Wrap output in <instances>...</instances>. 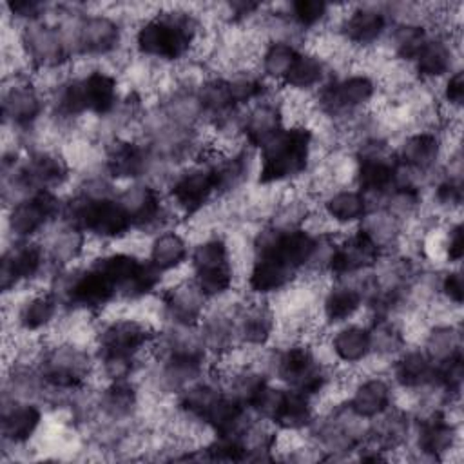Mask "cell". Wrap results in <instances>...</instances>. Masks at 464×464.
Masks as SVG:
<instances>
[{"label": "cell", "instance_id": "6da1fadb", "mask_svg": "<svg viewBox=\"0 0 464 464\" xmlns=\"http://www.w3.org/2000/svg\"><path fill=\"white\" fill-rule=\"evenodd\" d=\"M199 16L185 7H165L145 16L134 31V51L158 63L185 60L199 42Z\"/></svg>", "mask_w": 464, "mask_h": 464}, {"label": "cell", "instance_id": "7a4b0ae2", "mask_svg": "<svg viewBox=\"0 0 464 464\" xmlns=\"http://www.w3.org/2000/svg\"><path fill=\"white\" fill-rule=\"evenodd\" d=\"M121 100L116 74L92 67L78 76H67L51 92L49 109L60 125H72L91 114L105 120Z\"/></svg>", "mask_w": 464, "mask_h": 464}, {"label": "cell", "instance_id": "3957f363", "mask_svg": "<svg viewBox=\"0 0 464 464\" xmlns=\"http://www.w3.org/2000/svg\"><path fill=\"white\" fill-rule=\"evenodd\" d=\"M314 143L315 132L306 123L285 125L256 150V183L270 188L303 178L312 167Z\"/></svg>", "mask_w": 464, "mask_h": 464}, {"label": "cell", "instance_id": "277c9868", "mask_svg": "<svg viewBox=\"0 0 464 464\" xmlns=\"http://www.w3.org/2000/svg\"><path fill=\"white\" fill-rule=\"evenodd\" d=\"M263 370L279 384L297 390L312 399L326 392L334 381L332 368L323 362L317 352L304 341H290L266 355Z\"/></svg>", "mask_w": 464, "mask_h": 464}, {"label": "cell", "instance_id": "5b68a950", "mask_svg": "<svg viewBox=\"0 0 464 464\" xmlns=\"http://www.w3.org/2000/svg\"><path fill=\"white\" fill-rule=\"evenodd\" d=\"M71 49L72 58H107L123 44V25L109 13L63 11L54 20Z\"/></svg>", "mask_w": 464, "mask_h": 464}, {"label": "cell", "instance_id": "8992f818", "mask_svg": "<svg viewBox=\"0 0 464 464\" xmlns=\"http://www.w3.org/2000/svg\"><path fill=\"white\" fill-rule=\"evenodd\" d=\"M36 368L45 386V401L49 393H72L85 388L96 372V355L83 344L65 339L44 346Z\"/></svg>", "mask_w": 464, "mask_h": 464}, {"label": "cell", "instance_id": "52a82bcc", "mask_svg": "<svg viewBox=\"0 0 464 464\" xmlns=\"http://www.w3.org/2000/svg\"><path fill=\"white\" fill-rule=\"evenodd\" d=\"M370 420L359 417L348 401L335 402L324 413L315 415L306 430L310 442L317 446L323 460L348 459L355 455L359 446L366 442Z\"/></svg>", "mask_w": 464, "mask_h": 464}, {"label": "cell", "instance_id": "ba28073f", "mask_svg": "<svg viewBox=\"0 0 464 464\" xmlns=\"http://www.w3.org/2000/svg\"><path fill=\"white\" fill-rule=\"evenodd\" d=\"M60 221L83 230L100 241H120L134 228L116 196L89 198L80 192L63 198Z\"/></svg>", "mask_w": 464, "mask_h": 464}, {"label": "cell", "instance_id": "9c48e42d", "mask_svg": "<svg viewBox=\"0 0 464 464\" xmlns=\"http://www.w3.org/2000/svg\"><path fill=\"white\" fill-rule=\"evenodd\" d=\"M216 156V150L203 147L190 167L178 170L170 178L167 183V199L174 208V214L183 218L198 216L219 198L214 169Z\"/></svg>", "mask_w": 464, "mask_h": 464}, {"label": "cell", "instance_id": "30bf717a", "mask_svg": "<svg viewBox=\"0 0 464 464\" xmlns=\"http://www.w3.org/2000/svg\"><path fill=\"white\" fill-rule=\"evenodd\" d=\"M377 80L370 72L330 76L315 91L317 111L332 120L346 121L362 114L377 96Z\"/></svg>", "mask_w": 464, "mask_h": 464}, {"label": "cell", "instance_id": "8fae6325", "mask_svg": "<svg viewBox=\"0 0 464 464\" xmlns=\"http://www.w3.org/2000/svg\"><path fill=\"white\" fill-rule=\"evenodd\" d=\"M192 279L203 290V294L212 301L225 297L234 286V261L228 241L212 234L190 246L188 256Z\"/></svg>", "mask_w": 464, "mask_h": 464}, {"label": "cell", "instance_id": "7c38bea8", "mask_svg": "<svg viewBox=\"0 0 464 464\" xmlns=\"http://www.w3.org/2000/svg\"><path fill=\"white\" fill-rule=\"evenodd\" d=\"M18 45L36 72H58L74 60L60 25L49 18L20 25Z\"/></svg>", "mask_w": 464, "mask_h": 464}, {"label": "cell", "instance_id": "4fadbf2b", "mask_svg": "<svg viewBox=\"0 0 464 464\" xmlns=\"http://www.w3.org/2000/svg\"><path fill=\"white\" fill-rule=\"evenodd\" d=\"M63 198L56 190H38L5 207V230L11 241L38 239L62 218Z\"/></svg>", "mask_w": 464, "mask_h": 464}, {"label": "cell", "instance_id": "5bb4252c", "mask_svg": "<svg viewBox=\"0 0 464 464\" xmlns=\"http://www.w3.org/2000/svg\"><path fill=\"white\" fill-rule=\"evenodd\" d=\"M116 198L127 212L134 230L154 236L160 230L169 228L174 208L165 201L158 185L145 179L130 181L116 192Z\"/></svg>", "mask_w": 464, "mask_h": 464}, {"label": "cell", "instance_id": "9a60e30c", "mask_svg": "<svg viewBox=\"0 0 464 464\" xmlns=\"http://www.w3.org/2000/svg\"><path fill=\"white\" fill-rule=\"evenodd\" d=\"M2 121L18 134L33 132L47 109L42 89L25 74L14 72L4 80Z\"/></svg>", "mask_w": 464, "mask_h": 464}, {"label": "cell", "instance_id": "2e32d148", "mask_svg": "<svg viewBox=\"0 0 464 464\" xmlns=\"http://www.w3.org/2000/svg\"><path fill=\"white\" fill-rule=\"evenodd\" d=\"M103 169L114 181H150L154 183L156 172L165 169L141 140H130L127 136H116L105 141L103 147Z\"/></svg>", "mask_w": 464, "mask_h": 464}, {"label": "cell", "instance_id": "e0dca14e", "mask_svg": "<svg viewBox=\"0 0 464 464\" xmlns=\"http://www.w3.org/2000/svg\"><path fill=\"white\" fill-rule=\"evenodd\" d=\"M156 330L136 317H114L96 330L94 355L96 357H129L140 359L141 352L152 348Z\"/></svg>", "mask_w": 464, "mask_h": 464}, {"label": "cell", "instance_id": "ac0fdd59", "mask_svg": "<svg viewBox=\"0 0 464 464\" xmlns=\"http://www.w3.org/2000/svg\"><path fill=\"white\" fill-rule=\"evenodd\" d=\"M413 451L420 460H444L451 451L459 448L460 428L451 419L450 410H433L420 417H413Z\"/></svg>", "mask_w": 464, "mask_h": 464}, {"label": "cell", "instance_id": "d6986e66", "mask_svg": "<svg viewBox=\"0 0 464 464\" xmlns=\"http://www.w3.org/2000/svg\"><path fill=\"white\" fill-rule=\"evenodd\" d=\"M395 160L420 185L440 169L444 140L435 129H419L406 134L393 149Z\"/></svg>", "mask_w": 464, "mask_h": 464}, {"label": "cell", "instance_id": "ffe728a7", "mask_svg": "<svg viewBox=\"0 0 464 464\" xmlns=\"http://www.w3.org/2000/svg\"><path fill=\"white\" fill-rule=\"evenodd\" d=\"M49 268L45 250L38 239L11 241L0 259V290L4 295L24 283L38 279Z\"/></svg>", "mask_w": 464, "mask_h": 464}, {"label": "cell", "instance_id": "44dd1931", "mask_svg": "<svg viewBox=\"0 0 464 464\" xmlns=\"http://www.w3.org/2000/svg\"><path fill=\"white\" fill-rule=\"evenodd\" d=\"M390 25L382 4H357L341 16L337 34L353 49L368 51L384 40Z\"/></svg>", "mask_w": 464, "mask_h": 464}, {"label": "cell", "instance_id": "7402d4cb", "mask_svg": "<svg viewBox=\"0 0 464 464\" xmlns=\"http://www.w3.org/2000/svg\"><path fill=\"white\" fill-rule=\"evenodd\" d=\"M210 357L205 353H165L156 355L150 382L161 395L176 397L183 388L208 372Z\"/></svg>", "mask_w": 464, "mask_h": 464}, {"label": "cell", "instance_id": "603a6c76", "mask_svg": "<svg viewBox=\"0 0 464 464\" xmlns=\"http://www.w3.org/2000/svg\"><path fill=\"white\" fill-rule=\"evenodd\" d=\"M239 346L265 348L277 332V312L265 297H252L232 306Z\"/></svg>", "mask_w": 464, "mask_h": 464}, {"label": "cell", "instance_id": "cb8c5ba5", "mask_svg": "<svg viewBox=\"0 0 464 464\" xmlns=\"http://www.w3.org/2000/svg\"><path fill=\"white\" fill-rule=\"evenodd\" d=\"M158 299H160L161 315L165 323L188 324V326L199 324L210 303V299L203 294V290L196 285L192 277L181 279L163 288Z\"/></svg>", "mask_w": 464, "mask_h": 464}, {"label": "cell", "instance_id": "d4e9b609", "mask_svg": "<svg viewBox=\"0 0 464 464\" xmlns=\"http://www.w3.org/2000/svg\"><path fill=\"white\" fill-rule=\"evenodd\" d=\"M382 256L384 254L368 239V236L359 227H355L353 232L337 237L328 276L335 279L373 270Z\"/></svg>", "mask_w": 464, "mask_h": 464}, {"label": "cell", "instance_id": "484cf974", "mask_svg": "<svg viewBox=\"0 0 464 464\" xmlns=\"http://www.w3.org/2000/svg\"><path fill=\"white\" fill-rule=\"evenodd\" d=\"M286 125L285 105L272 92L259 102L245 107L239 116V132L246 147L257 150L268 138Z\"/></svg>", "mask_w": 464, "mask_h": 464}, {"label": "cell", "instance_id": "4316f807", "mask_svg": "<svg viewBox=\"0 0 464 464\" xmlns=\"http://www.w3.org/2000/svg\"><path fill=\"white\" fill-rule=\"evenodd\" d=\"M44 424V408L36 401H2L0 433L2 444L11 448L27 446Z\"/></svg>", "mask_w": 464, "mask_h": 464}, {"label": "cell", "instance_id": "83f0119b", "mask_svg": "<svg viewBox=\"0 0 464 464\" xmlns=\"http://www.w3.org/2000/svg\"><path fill=\"white\" fill-rule=\"evenodd\" d=\"M410 65L413 76L422 83L444 80L459 67L451 36L446 33H431Z\"/></svg>", "mask_w": 464, "mask_h": 464}, {"label": "cell", "instance_id": "f1b7e54d", "mask_svg": "<svg viewBox=\"0 0 464 464\" xmlns=\"http://www.w3.org/2000/svg\"><path fill=\"white\" fill-rule=\"evenodd\" d=\"M390 381L406 392H424L435 384V362L422 348H404L390 361Z\"/></svg>", "mask_w": 464, "mask_h": 464}, {"label": "cell", "instance_id": "f546056e", "mask_svg": "<svg viewBox=\"0 0 464 464\" xmlns=\"http://www.w3.org/2000/svg\"><path fill=\"white\" fill-rule=\"evenodd\" d=\"M89 236L63 221H56L47 232L42 241L49 268L53 272L71 268L74 261H78L87 246Z\"/></svg>", "mask_w": 464, "mask_h": 464}, {"label": "cell", "instance_id": "4dcf8cb0", "mask_svg": "<svg viewBox=\"0 0 464 464\" xmlns=\"http://www.w3.org/2000/svg\"><path fill=\"white\" fill-rule=\"evenodd\" d=\"M299 276L276 257L254 256L246 274V288L252 297H272L288 290Z\"/></svg>", "mask_w": 464, "mask_h": 464}, {"label": "cell", "instance_id": "1f68e13d", "mask_svg": "<svg viewBox=\"0 0 464 464\" xmlns=\"http://www.w3.org/2000/svg\"><path fill=\"white\" fill-rule=\"evenodd\" d=\"M198 330L210 359L221 361L239 346L232 308H208L199 321Z\"/></svg>", "mask_w": 464, "mask_h": 464}, {"label": "cell", "instance_id": "d6a6232c", "mask_svg": "<svg viewBox=\"0 0 464 464\" xmlns=\"http://www.w3.org/2000/svg\"><path fill=\"white\" fill-rule=\"evenodd\" d=\"M413 413L410 410H404L401 406H392L379 417L370 420V430H368V439L386 450L388 453L401 451L404 450L413 433Z\"/></svg>", "mask_w": 464, "mask_h": 464}, {"label": "cell", "instance_id": "836d02e7", "mask_svg": "<svg viewBox=\"0 0 464 464\" xmlns=\"http://www.w3.org/2000/svg\"><path fill=\"white\" fill-rule=\"evenodd\" d=\"M140 408V390L132 379L109 381L96 393V411L102 419L114 424L132 420Z\"/></svg>", "mask_w": 464, "mask_h": 464}, {"label": "cell", "instance_id": "e575fe53", "mask_svg": "<svg viewBox=\"0 0 464 464\" xmlns=\"http://www.w3.org/2000/svg\"><path fill=\"white\" fill-rule=\"evenodd\" d=\"M395 386L384 375H370L352 386L346 399L350 408L362 419L372 420L392 408L395 402Z\"/></svg>", "mask_w": 464, "mask_h": 464}, {"label": "cell", "instance_id": "d590c367", "mask_svg": "<svg viewBox=\"0 0 464 464\" xmlns=\"http://www.w3.org/2000/svg\"><path fill=\"white\" fill-rule=\"evenodd\" d=\"M60 312L63 308L53 290H36L18 303L14 323L25 334H40L56 323Z\"/></svg>", "mask_w": 464, "mask_h": 464}, {"label": "cell", "instance_id": "8d00e7d4", "mask_svg": "<svg viewBox=\"0 0 464 464\" xmlns=\"http://www.w3.org/2000/svg\"><path fill=\"white\" fill-rule=\"evenodd\" d=\"M323 216L337 227L359 225L370 210V203L355 187L328 190L321 201Z\"/></svg>", "mask_w": 464, "mask_h": 464}, {"label": "cell", "instance_id": "74e56055", "mask_svg": "<svg viewBox=\"0 0 464 464\" xmlns=\"http://www.w3.org/2000/svg\"><path fill=\"white\" fill-rule=\"evenodd\" d=\"M330 352L344 366H357L372 355L366 324L343 323L330 335Z\"/></svg>", "mask_w": 464, "mask_h": 464}, {"label": "cell", "instance_id": "f35d334b", "mask_svg": "<svg viewBox=\"0 0 464 464\" xmlns=\"http://www.w3.org/2000/svg\"><path fill=\"white\" fill-rule=\"evenodd\" d=\"M404 225L406 223H402L386 208L372 207L357 227L386 256L399 252L404 239Z\"/></svg>", "mask_w": 464, "mask_h": 464}, {"label": "cell", "instance_id": "ab89813d", "mask_svg": "<svg viewBox=\"0 0 464 464\" xmlns=\"http://www.w3.org/2000/svg\"><path fill=\"white\" fill-rule=\"evenodd\" d=\"M328 62L315 51L301 49L295 62L292 63L288 74L283 80V87L290 89L292 92H312L317 91L328 78H330Z\"/></svg>", "mask_w": 464, "mask_h": 464}, {"label": "cell", "instance_id": "60d3db41", "mask_svg": "<svg viewBox=\"0 0 464 464\" xmlns=\"http://www.w3.org/2000/svg\"><path fill=\"white\" fill-rule=\"evenodd\" d=\"M190 245L187 237L176 228H165L152 236L149 243L147 259L161 272L169 274L178 270L188 261Z\"/></svg>", "mask_w": 464, "mask_h": 464}, {"label": "cell", "instance_id": "b9f144b4", "mask_svg": "<svg viewBox=\"0 0 464 464\" xmlns=\"http://www.w3.org/2000/svg\"><path fill=\"white\" fill-rule=\"evenodd\" d=\"M196 94L205 112V121L210 125L221 118H227L237 111L234 94L227 76H207L196 83Z\"/></svg>", "mask_w": 464, "mask_h": 464}, {"label": "cell", "instance_id": "7bdbcfd3", "mask_svg": "<svg viewBox=\"0 0 464 464\" xmlns=\"http://www.w3.org/2000/svg\"><path fill=\"white\" fill-rule=\"evenodd\" d=\"M315 415L317 413H315L312 397L285 386V393L272 424L279 431L301 433L312 426Z\"/></svg>", "mask_w": 464, "mask_h": 464}, {"label": "cell", "instance_id": "ee69618b", "mask_svg": "<svg viewBox=\"0 0 464 464\" xmlns=\"http://www.w3.org/2000/svg\"><path fill=\"white\" fill-rule=\"evenodd\" d=\"M366 326L372 355L377 359L392 361L408 348V335L395 317H373Z\"/></svg>", "mask_w": 464, "mask_h": 464}, {"label": "cell", "instance_id": "f6af8a7d", "mask_svg": "<svg viewBox=\"0 0 464 464\" xmlns=\"http://www.w3.org/2000/svg\"><path fill=\"white\" fill-rule=\"evenodd\" d=\"M430 34L431 33L426 24L395 22L390 25V29L384 36V42L395 60L411 63Z\"/></svg>", "mask_w": 464, "mask_h": 464}, {"label": "cell", "instance_id": "bcb514c9", "mask_svg": "<svg viewBox=\"0 0 464 464\" xmlns=\"http://www.w3.org/2000/svg\"><path fill=\"white\" fill-rule=\"evenodd\" d=\"M424 203V190L411 176H404L375 207H382L402 223L417 218Z\"/></svg>", "mask_w": 464, "mask_h": 464}, {"label": "cell", "instance_id": "7dc6e473", "mask_svg": "<svg viewBox=\"0 0 464 464\" xmlns=\"http://www.w3.org/2000/svg\"><path fill=\"white\" fill-rule=\"evenodd\" d=\"M422 352L437 364L457 353H462V328L459 323L431 324L420 344Z\"/></svg>", "mask_w": 464, "mask_h": 464}, {"label": "cell", "instance_id": "c3c4849f", "mask_svg": "<svg viewBox=\"0 0 464 464\" xmlns=\"http://www.w3.org/2000/svg\"><path fill=\"white\" fill-rule=\"evenodd\" d=\"M301 47L285 40H268L259 54V74L270 83H283Z\"/></svg>", "mask_w": 464, "mask_h": 464}, {"label": "cell", "instance_id": "681fc988", "mask_svg": "<svg viewBox=\"0 0 464 464\" xmlns=\"http://www.w3.org/2000/svg\"><path fill=\"white\" fill-rule=\"evenodd\" d=\"M304 36L323 27L332 16V5L323 0H294L279 9Z\"/></svg>", "mask_w": 464, "mask_h": 464}, {"label": "cell", "instance_id": "f907efd6", "mask_svg": "<svg viewBox=\"0 0 464 464\" xmlns=\"http://www.w3.org/2000/svg\"><path fill=\"white\" fill-rule=\"evenodd\" d=\"M227 78H228L230 91L234 94L236 105L239 109H245V107L259 102L261 98H265L272 92L270 83L259 74V71L237 69Z\"/></svg>", "mask_w": 464, "mask_h": 464}, {"label": "cell", "instance_id": "816d5d0a", "mask_svg": "<svg viewBox=\"0 0 464 464\" xmlns=\"http://www.w3.org/2000/svg\"><path fill=\"white\" fill-rule=\"evenodd\" d=\"M464 384V355L457 353L435 364V388L446 397L448 404L455 406L460 401Z\"/></svg>", "mask_w": 464, "mask_h": 464}, {"label": "cell", "instance_id": "f5cc1de1", "mask_svg": "<svg viewBox=\"0 0 464 464\" xmlns=\"http://www.w3.org/2000/svg\"><path fill=\"white\" fill-rule=\"evenodd\" d=\"M431 199L435 207L442 212H455L460 208L464 199V179L448 174H439L433 183Z\"/></svg>", "mask_w": 464, "mask_h": 464}, {"label": "cell", "instance_id": "db71d44e", "mask_svg": "<svg viewBox=\"0 0 464 464\" xmlns=\"http://www.w3.org/2000/svg\"><path fill=\"white\" fill-rule=\"evenodd\" d=\"M437 295H440L446 303H450L455 308L462 306L464 288H462V270L459 265L439 272Z\"/></svg>", "mask_w": 464, "mask_h": 464}, {"label": "cell", "instance_id": "11a10c76", "mask_svg": "<svg viewBox=\"0 0 464 464\" xmlns=\"http://www.w3.org/2000/svg\"><path fill=\"white\" fill-rule=\"evenodd\" d=\"M440 256L442 259L453 266L462 261L464 256V232H462V221L455 219L450 221V225L444 228L442 239H440Z\"/></svg>", "mask_w": 464, "mask_h": 464}, {"label": "cell", "instance_id": "9f6ffc18", "mask_svg": "<svg viewBox=\"0 0 464 464\" xmlns=\"http://www.w3.org/2000/svg\"><path fill=\"white\" fill-rule=\"evenodd\" d=\"M4 7L13 18V22H18L20 25L47 18V13L51 9L45 2L38 0H9L4 4Z\"/></svg>", "mask_w": 464, "mask_h": 464}, {"label": "cell", "instance_id": "6f0895ef", "mask_svg": "<svg viewBox=\"0 0 464 464\" xmlns=\"http://www.w3.org/2000/svg\"><path fill=\"white\" fill-rule=\"evenodd\" d=\"M440 98H442V103L450 111L459 112L462 109V103H464V71L460 67H457L455 71H451L444 78Z\"/></svg>", "mask_w": 464, "mask_h": 464}, {"label": "cell", "instance_id": "680465c9", "mask_svg": "<svg viewBox=\"0 0 464 464\" xmlns=\"http://www.w3.org/2000/svg\"><path fill=\"white\" fill-rule=\"evenodd\" d=\"M225 14L223 18L228 22V24H243L254 16H259L257 13L265 9L263 4L259 2H252V0H232V2H227L221 5Z\"/></svg>", "mask_w": 464, "mask_h": 464}]
</instances>
